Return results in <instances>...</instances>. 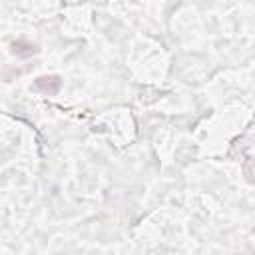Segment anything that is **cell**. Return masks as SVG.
<instances>
[{
	"instance_id": "1",
	"label": "cell",
	"mask_w": 255,
	"mask_h": 255,
	"mask_svg": "<svg viewBox=\"0 0 255 255\" xmlns=\"http://www.w3.org/2000/svg\"><path fill=\"white\" fill-rule=\"evenodd\" d=\"M34 86H36V90H40L42 94L54 96V94H58V90H60V86H62V80H60L58 76H40V78H36Z\"/></svg>"
},
{
	"instance_id": "2",
	"label": "cell",
	"mask_w": 255,
	"mask_h": 255,
	"mask_svg": "<svg viewBox=\"0 0 255 255\" xmlns=\"http://www.w3.org/2000/svg\"><path fill=\"white\" fill-rule=\"evenodd\" d=\"M12 52H14V54H18V56H30V54H34V52H36V46H34V44H30V42L18 40V42H14V44H12Z\"/></svg>"
}]
</instances>
